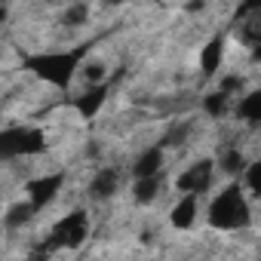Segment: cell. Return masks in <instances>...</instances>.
Masks as SVG:
<instances>
[{"instance_id":"9a60e30c","label":"cell","mask_w":261,"mask_h":261,"mask_svg":"<svg viewBox=\"0 0 261 261\" xmlns=\"http://www.w3.org/2000/svg\"><path fill=\"white\" fill-rule=\"evenodd\" d=\"M227 101H230V92H227V89H215L212 95H206L203 105H206V111H209L212 117H221L224 108H227Z\"/></svg>"},{"instance_id":"30bf717a","label":"cell","mask_w":261,"mask_h":261,"mask_svg":"<svg viewBox=\"0 0 261 261\" xmlns=\"http://www.w3.org/2000/svg\"><path fill=\"white\" fill-rule=\"evenodd\" d=\"M117 191V169L108 166L92 178V197H111Z\"/></svg>"},{"instance_id":"44dd1931","label":"cell","mask_w":261,"mask_h":261,"mask_svg":"<svg viewBox=\"0 0 261 261\" xmlns=\"http://www.w3.org/2000/svg\"><path fill=\"white\" fill-rule=\"evenodd\" d=\"M243 10L246 13H258L261 10V0H243Z\"/></svg>"},{"instance_id":"277c9868","label":"cell","mask_w":261,"mask_h":261,"mask_svg":"<svg viewBox=\"0 0 261 261\" xmlns=\"http://www.w3.org/2000/svg\"><path fill=\"white\" fill-rule=\"evenodd\" d=\"M212 185V160H200L194 163L188 172H181L178 178V191L181 194H203Z\"/></svg>"},{"instance_id":"ffe728a7","label":"cell","mask_w":261,"mask_h":261,"mask_svg":"<svg viewBox=\"0 0 261 261\" xmlns=\"http://www.w3.org/2000/svg\"><path fill=\"white\" fill-rule=\"evenodd\" d=\"M83 74H86V80H89V83H95V80H101V74H105V71H101V65H86V71H83Z\"/></svg>"},{"instance_id":"52a82bcc","label":"cell","mask_w":261,"mask_h":261,"mask_svg":"<svg viewBox=\"0 0 261 261\" xmlns=\"http://www.w3.org/2000/svg\"><path fill=\"white\" fill-rule=\"evenodd\" d=\"M194 218H197V197H194V194H185V197L178 200V206L172 209V224H175L178 230H188V227L194 224Z\"/></svg>"},{"instance_id":"7c38bea8","label":"cell","mask_w":261,"mask_h":261,"mask_svg":"<svg viewBox=\"0 0 261 261\" xmlns=\"http://www.w3.org/2000/svg\"><path fill=\"white\" fill-rule=\"evenodd\" d=\"M221 53H224V43H221V40L206 43V49H203V56H200V68H203L206 74L218 71V65H221Z\"/></svg>"},{"instance_id":"3957f363","label":"cell","mask_w":261,"mask_h":261,"mask_svg":"<svg viewBox=\"0 0 261 261\" xmlns=\"http://www.w3.org/2000/svg\"><path fill=\"white\" fill-rule=\"evenodd\" d=\"M86 240V212H71L65 215L56 227H53V240L49 246H80Z\"/></svg>"},{"instance_id":"8992f818","label":"cell","mask_w":261,"mask_h":261,"mask_svg":"<svg viewBox=\"0 0 261 261\" xmlns=\"http://www.w3.org/2000/svg\"><path fill=\"white\" fill-rule=\"evenodd\" d=\"M105 98H108V89L101 86V83H92L77 101H74V108L83 114V117H95L98 111H101V105H105Z\"/></svg>"},{"instance_id":"e0dca14e","label":"cell","mask_w":261,"mask_h":261,"mask_svg":"<svg viewBox=\"0 0 261 261\" xmlns=\"http://www.w3.org/2000/svg\"><path fill=\"white\" fill-rule=\"evenodd\" d=\"M243 166H246V160H243V154H240V151H227V154H224V160H221V169H224V172H230V175H240V172H243Z\"/></svg>"},{"instance_id":"ba28073f","label":"cell","mask_w":261,"mask_h":261,"mask_svg":"<svg viewBox=\"0 0 261 261\" xmlns=\"http://www.w3.org/2000/svg\"><path fill=\"white\" fill-rule=\"evenodd\" d=\"M25 133L28 129H7V133H0V160H10V157L22 154Z\"/></svg>"},{"instance_id":"9c48e42d","label":"cell","mask_w":261,"mask_h":261,"mask_svg":"<svg viewBox=\"0 0 261 261\" xmlns=\"http://www.w3.org/2000/svg\"><path fill=\"white\" fill-rule=\"evenodd\" d=\"M160 166H163V151H160V148H151V151H145V154L136 160L133 172H136V178H142V175H157Z\"/></svg>"},{"instance_id":"5bb4252c","label":"cell","mask_w":261,"mask_h":261,"mask_svg":"<svg viewBox=\"0 0 261 261\" xmlns=\"http://www.w3.org/2000/svg\"><path fill=\"white\" fill-rule=\"evenodd\" d=\"M31 215H34V206L31 203H16L7 212V227H22L25 221H31Z\"/></svg>"},{"instance_id":"7402d4cb","label":"cell","mask_w":261,"mask_h":261,"mask_svg":"<svg viewBox=\"0 0 261 261\" xmlns=\"http://www.w3.org/2000/svg\"><path fill=\"white\" fill-rule=\"evenodd\" d=\"M4 22H7V10H4V7H0V25H4Z\"/></svg>"},{"instance_id":"4fadbf2b","label":"cell","mask_w":261,"mask_h":261,"mask_svg":"<svg viewBox=\"0 0 261 261\" xmlns=\"http://www.w3.org/2000/svg\"><path fill=\"white\" fill-rule=\"evenodd\" d=\"M237 114H240L243 120H249V123H258V120H261V92H258V89L249 92V95L240 101Z\"/></svg>"},{"instance_id":"ac0fdd59","label":"cell","mask_w":261,"mask_h":261,"mask_svg":"<svg viewBox=\"0 0 261 261\" xmlns=\"http://www.w3.org/2000/svg\"><path fill=\"white\" fill-rule=\"evenodd\" d=\"M243 172H246V188L252 194H261V163H249L243 166Z\"/></svg>"},{"instance_id":"6da1fadb","label":"cell","mask_w":261,"mask_h":261,"mask_svg":"<svg viewBox=\"0 0 261 261\" xmlns=\"http://www.w3.org/2000/svg\"><path fill=\"white\" fill-rule=\"evenodd\" d=\"M209 224L218 230H240L249 224V203L237 185L224 188L209 206Z\"/></svg>"},{"instance_id":"603a6c76","label":"cell","mask_w":261,"mask_h":261,"mask_svg":"<svg viewBox=\"0 0 261 261\" xmlns=\"http://www.w3.org/2000/svg\"><path fill=\"white\" fill-rule=\"evenodd\" d=\"M77 4H80V0H77Z\"/></svg>"},{"instance_id":"7a4b0ae2","label":"cell","mask_w":261,"mask_h":261,"mask_svg":"<svg viewBox=\"0 0 261 261\" xmlns=\"http://www.w3.org/2000/svg\"><path fill=\"white\" fill-rule=\"evenodd\" d=\"M83 49H74V53H43V56H31L25 65L46 83L53 86H68L71 77H74V68L80 62Z\"/></svg>"},{"instance_id":"8fae6325","label":"cell","mask_w":261,"mask_h":261,"mask_svg":"<svg viewBox=\"0 0 261 261\" xmlns=\"http://www.w3.org/2000/svg\"><path fill=\"white\" fill-rule=\"evenodd\" d=\"M157 191H160V175H142V178H136V200L139 203H151L154 197H157Z\"/></svg>"},{"instance_id":"2e32d148","label":"cell","mask_w":261,"mask_h":261,"mask_svg":"<svg viewBox=\"0 0 261 261\" xmlns=\"http://www.w3.org/2000/svg\"><path fill=\"white\" fill-rule=\"evenodd\" d=\"M46 148V136L40 129H28L25 133V145H22V154H40Z\"/></svg>"},{"instance_id":"5b68a950","label":"cell","mask_w":261,"mask_h":261,"mask_svg":"<svg viewBox=\"0 0 261 261\" xmlns=\"http://www.w3.org/2000/svg\"><path fill=\"white\" fill-rule=\"evenodd\" d=\"M62 175L56 172V175H43V178H37V181H31L28 185V194H31V206L34 209H40V206H46L56 194H59V188H62Z\"/></svg>"},{"instance_id":"d6986e66","label":"cell","mask_w":261,"mask_h":261,"mask_svg":"<svg viewBox=\"0 0 261 261\" xmlns=\"http://www.w3.org/2000/svg\"><path fill=\"white\" fill-rule=\"evenodd\" d=\"M86 22V7H83V0H80V7L68 10L65 13V25H83Z\"/></svg>"}]
</instances>
